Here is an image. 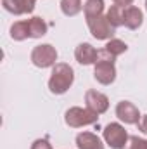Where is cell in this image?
<instances>
[{
	"label": "cell",
	"mask_w": 147,
	"mask_h": 149,
	"mask_svg": "<svg viewBox=\"0 0 147 149\" xmlns=\"http://www.w3.org/2000/svg\"><path fill=\"white\" fill-rule=\"evenodd\" d=\"M2 7L14 14V16H21V10H19V5H17V0H2Z\"/></svg>",
	"instance_id": "cell-20"
},
{
	"label": "cell",
	"mask_w": 147,
	"mask_h": 149,
	"mask_svg": "<svg viewBox=\"0 0 147 149\" xmlns=\"http://www.w3.org/2000/svg\"><path fill=\"white\" fill-rule=\"evenodd\" d=\"M17 5H19L21 14H31L35 10L37 0H17Z\"/></svg>",
	"instance_id": "cell-19"
},
{
	"label": "cell",
	"mask_w": 147,
	"mask_h": 149,
	"mask_svg": "<svg viewBox=\"0 0 147 149\" xmlns=\"http://www.w3.org/2000/svg\"><path fill=\"white\" fill-rule=\"evenodd\" d=\"M144 23V14L139 7L135 5H130V7H125L123 10V24L128 28V30H139Z\"/></svg>",
	"instance_id": "cell-10"
},
{
	"label": "cell",
	"mask_w": 147,
	"mask_h": 149,
	"mask_svg": "<svg viewBox=\"0 0 147 149\" xmlns=\"http://www.w3.org/2000/svg\"><path fill=\"white\" fill-rule=\"evenodd\" d=\"M81 9H83L81 0H61V10L68 17L76 16L78 12H81Z\"/></svg>",
	"instance_id": "cell-16"
},
{
	"label": "cell",
	"mask_w": 147,
	"mask_h": 149,
	"mask_svg": "<svg viewBox=\"0 0 147 149\" xmlns=\"http://www.w3.org/2000/svg\"><path fill=\"white\" fill-rule=\"evenodd\" d=\"M125 149H147V139L132 135V137L128 139V144L125 146Z\"/></svg>",
	"instance_id": "cell-18"
},
{
	"label": "cell",
	"mask_w": 147,
	"mask_h": 149,
	"mask_svg": "<svg viewBox=\"0 0 147 149\" xmlns=\"http://www.w3.org/2000/svg\"><path fill=\"white\" fill-rule=\"evenodd\" d=\"M104 141L111 149H125V146L128 144V134L125 130L123 125L119 123H109L104 128Z\"/></svg>",
	"instance_id": "cell-5"
},
{
	"label": "cell",
	"mask_w": 147,
	"mask_h": 149,
	"mask_svg": "<svg viewBox=\"0 0 147 149\" xmlns=\"http://www.w3.org/2000/svg\"><path fill=\"white\" fill-rule=\"evenodd\" d=\"M88 30L92 37L97 40H111L114 35V28L111 26L106 16H97V17H87Z\"/></svg>",
	"instance_id": "cell-6"
},
{
	"label": "cell",
	"mask_w": 147,
	"mask_h": 149,
	"mask_svg": "<svg viewBox=\"0 0 147 149\" xmlns=\"http://www.w3.org/2000/svg\"><path fill=\"white\" fill-rule=\"evenodd\" d=\"M85 17H97L104 12V0H87L83 5Z\"/></svg>",
	"instance_id": "cell-14"
},
{
	"label": "cell",
	"mask_w": 147,
	"mask_h": 149,
	"mask_svg": "<svg viewBox=\"0 0 147 149\" xmlns=\"http://www.w3.org/2000/svg\"><path fill=\"white\" fill-rule=\"evenodd\" d=\"M28 24H30V35H31V38H42L47 35L49 26H47V23L42 17L35 16V17L28 19Z\"/></svg>",
	"instance_id": "cell-13"
},
{
	"label": "cell",
	"mask_w": 147,
	"mask_h": 149,
	"mask_svg": "<svg viewBox=\"0 0 147 149\" xmlns=\"http://www.w3.org/2000/svg\"><path fill=\"white\" fill-rule=\"evenodd\" d=\"M10 38L16 40V42H23V40H26V38H31L28 19H26V21H16V23L10 26Z\"/></svg>",
	"instance_id": "cell-12"
},
{
	"label": "cell",
	"mask_w": 147,
	"mask_h": 149,
	"mask_svg": "<svg viewBox=\"0 0 147 149\" xmlns=\"http://www.w3.org/2000/svg\"><path fill=\"white\" fill-rule=\"evenodd\" d=\"M123 10H125V7L111 5L109 10H107V14H106L107 21L111 23V26H112L114 30H116V28H119V26L123 24Z\"/></svg>",
	"instance_id": "cell-15"
},
{
	"label": "cell",
	"mask_w": 147,
	"mask_h": 149,
	"mask_svg": "<svg viewBox=\"0 0 147 149\" xmlns=\"http://www.w3.org/2000/svg\"><path fill=\"white\" fill-rule=\"evenodd\" d=\"M31 149H52V144L45 139H37L33 144H31Z\"/></svg>",
	"instance_id": "cell-21"
},
{
	"label": "cell",
	"mask_w": 147,
	"mask_h": 149,
	"mask_svg": "<svg viewBox=\"0 0 147 149\" xmlns=\"http://www.w3.org/2000/svg\"><path fill=\"white\" fill-rule=\"evenodd\" d=\"M116 116L123 123H126V125H137L140 121V118H142L140 113H139V108L133 102H130V101L118 102V106H116Z\"/></svg>",
	"instance_id": "cell-7"
},
{
	"label": "cell",
	"mask_w": 147,
	"mask_h": 149,
	"mask_svg": "<svg viewBox=\"0 0 147 149\" xmlns=\"http://www.w3.org/2000/svg\"><path fill=\"white\" fill-rule=\"evenodd\" d=\"M97 120H99L97 113L90 111L88 108H78V106L69 108L64 114V121L71 128H81L87 125H94V123H97Z\"/></svg>",
	"instance_id": "cell-3"
},
{
	"label": "cell",
	"mask_w": 147,
	"mask_h": 149,
	"mask_svg": "<svg viewBox=\"0 0 147 149\" xmlns=\"http://www.w3.org/2000/svg\"><path fill=\"white\" fill-rule=\"evenodd\" d=\"M31 63L37 68H54L57 64V50L50 43H42L37 45L31 50Z\"/></svg>",
	"instance_id": "cell-4"
},
{
	"label": "cell",
	"mask_w": 147,
	"mask_h": 149,
	"mask_svg": "<svg viewBox=\"0 0 147 149\" xmlns=\"http://www.w3.org/2000/svg\"><path fill=\"white\" fill-rule=\"evenodd\" d=\"M74 81V71L73 68L66 63H57L52 68V73L49 78V88L52 94L55 95H62L66 94Z\"/></svg>",
	"instance_id": "cell-1"
},
{
	"label": "cell",
	"mask_w": 147,
	"mask_h": 149,
	"mask_svg": "<svg viewBox=\"0 0 147 149\" xmlns=\"http://www.w3.org/2000/svg\"><path fill=\"white\" fill-rule=\"evenodd\" d=\"M106 50L109 54H112L114 57H118V56H121V54H125L128 50V45L123 40H119V38H111L106 43Z\"/></svg>",
	"instance_id": "cell-17"
},
{
	"label": "cell",
	"mask_w": 147,
	"mask_h": 149,
	"mask_svg": "<svg viewBox=\"0 0 147 149\" xmlns=\"http://www.w3.org/2000/svg\"><path fill=\"white\" fill-rule=\"evenodd\" d=\"M76 146L78 149H104V142L92 132H81L76 135Z\"/></svg>",
	"instance_id": "cell-11"
},
{
	"label": "cell",
	"mask_w": 147,
	"mask_h": 149,
	"mask_svg": "<svg viewBox=\"0 0 147 149\" xmlns=\"http://www.w3.org/2000/svg\"><path fill=\"white\" fill-rule=\"evenodd\" d=\"M74 57H76V61H78L80 64H83V66H90V64H95V63H97L99 50H97L95 47H92L90 43L83 42V43H80V45L76 47V50H74Z\"/></svg>",
	"instance_id": "cell-9"
},
{
	"label": "cell",
	"mask_w": 147,
	"mask_h": 149,
	"mask_svg": "<svg viewBox=\"0 0 147 149\" xmlns=\"http://www.w3.org/2000/svg\"><path fill=\"white\" fill-rule=\"evenodd\" d=\"M114 5H119V7H130L133 3V0H112Z\"/></svg>",
	"instance_id": "cell-23"
},
{
	"label": "cell",
	"mask_w": 147,
	"mask_h": 149,
	"mask_svg": "<svg viewBox=\"0 0 147 149\" xmlns=\"http://www.w3.org/2000/svg\"><path fill=\"white\" fill-rule=\"evenodd\" d=\"M146 10H147V0H146Z\"/></svg>",
	"instance_id": "cell-24"
},
{
	"label": "cell",
	"mask_w": 147,
	"mask_h": 149,
	"mask_svg": "<svg viewBox=\"0 0 147 149\" xmlns=\"http://www.w3.org/2000/svg\"><path fill=\"white\" fill-rule=\"evenodd\" d=\"M116 57L109 54L106 49L99 50L97 63L94 64V78L102 83V85H111L116 80V66H114Z\"/></svg>",
	"instance_id": "cell-2"
},
{
	"label": "cell",
	"mask_w": 147,
	"mask_h": 149,
	"mask_svg": "<svg viewBox=\"0 0 147 149\" xmlns=\"http://www.w3.org/2000/svg\"><path fill=\"white\" fill-rule=\"evenodd\" d=\"M137 125H139L140 132H144V134H147V114H144V116L140 118V121H139Z\"/></svg>",
	"instance_id": "cell-22"
},
{
	"label": "cell",
	"mask_w": 147,
	"mask_h": 149,
	"mask_svg": "<svg viewBox=\"0 0 147 149\" xmlns=\"http://www.w3.org/2000/svg\"><path fill=\"white\" fill-rule=\"evenodd\" d=\"M85 102H87V108L90 111L97 113V114H102V113H106L109 109V99H107V95H104L99 90H87Z\"/></svg>",
	"instance_id": "cell-8"
}]
</instances>
